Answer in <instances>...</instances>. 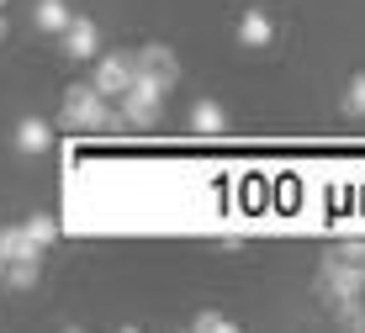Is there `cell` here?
<instances>
[{"label": "cell", "instance_id": "cell-12", "mask_svg": "<svg viewBox=\"0 0 365 333\" xmlns=\"http://www.w3.org/2000/svg\"><path fill=\"white\" fill-rule=\"evenodd\" d=\"M21 233H27L32 243H43V249H48V243L58 238V222H53V217H27V222H21Z\"/></svg>", "mask_w": 365, "mask_h": 333}, {"label": "cell", "instance_id": "cell-14", "mask_svg": "<svg viewBox=\"0 0 365 333\" xmlns=\"http://www.w3.org/2000/svg\"><path fill=\"white\" fill-rule=\"evenodd\" d=\"M191 328H196V333H233L238 323H233V317H222V312H196Z\"/></svg>", "mask_w": 365, "mask_h": 333}, {"label": "cell", "instance_id": "cell-6", "mask_svg": "<svg viewBox=\"0 0 365 333\" xmlns=\"http://www.w3.org/2000/svg\"><path fill=\"white\" fill-rule=\"evenodd\" d=\"M58 37H64V53L69 58H96L101 53V27H96L91 16H80V11L69 16V27L58 32Z\"/></svg>", "mask_w": 365, "mask_h": 333}, {"label": "cell", "instance_id": "cell-7", "mask_svg": "<svg viewBox=\"0 0 365 333\" xmlns=\"http://www.w3.org/2000/svg\"><path fill=\"white\" fill-rule=\"evenodd\" d=\"M11 143H16V153L37 159V153L53 148V127H48L43 117H21V122H16V138H11Z\"/></svg>", "mask_w": 365, "mask_h": 333}, {"label": "cell", "instance_id": "cell-10", "mask_svg": "<svg viewBox=\"0 0 365 333\" xmlns=\"http://www.w3.org/2000/svg\"><path fill=\"white\" fill-rule=\"evenodd\" d=\"M69 16H74L69 0H37V6H32V21H37L43 32H64V27H69Z\"/></svg>", "mask_w": 365, "mask_h": 333}, {"label": "cell", "instance_id": "cell-15", "mask_svg": "<svg viewBox=\"0 0 365 333\" xmlns=\"http://www.w3.org/2000/svg\"><path fill=\"white\" fill-rule=\"evenodd\" d=\"M334 260H344V265H365V238H344V243H334Z\"/></svg>", "mask_w": 365, "mask_h": 333}, {"label": "cell", "instance_id": "cell-9", "mask_svg": "<svg viewBox=\"0 0 365 333\" xmlns=\"http://www.w3.org/2000/svg\"><path fill=\"white\" fill-rule=\"evenodd\" d=\"M238 43L255 48V53H259V48H270V43H275V21H270L259 6H249L244 16H238Z\"/></svg>", "mask_w": 365, "mask_h": 333}, {"label": "cell", "instance_id": "cell-1", "mask_svg": "<svg viewBox=\"0 0 365 333\" xmlns=\"http://www.w3.org/2000/svg\"><path fill=\"white\" fill-rule=\"evenodd\" d=\"M58 122H64V127H74V133H111V127H122L117 106H111V101L101 96L91 80H85V85H69V91H64Z\"/></svg>", "mask_w": 365, "mask_h": 333}, {"label": "cell", "instance_id": "cell-8", "mask_svg": "<svg viewBox=\"0 0 365 333\" xmlns=\"http://www.w3.org/2000/svg\"><path fill=\"white\" fill-rule=\"evenodd\" d=\"M185 122H191V133H201V138H222L228 133V111H222L212 96H201L196 106L185 111Z\"/></svg>", "mask_w": 365, "mask_h": 333}, {"label": "cell", "instance_id": "cell-16", "mask_svg": "<svg viewBox=\"0 0 365 333\" xmlns=\"http://www.w3.org/2000/svg\"><path fill=\"white\" fill-rule=\"evenodd\" d=\"M0 43H6V16H0Z\"/></svg>", "mask_w": 365, "mask_h": 333}, {"label": "cell", "instance_id": "cell-5", "mask_svg": "<svg viewBox=\"0 0 365 333\" xmlns=\"http://www.w3.org/2000/svg\"><path fill=\"white\" fill-rule=\"evenodd\" d=\"M133 69H138V74H154V80L165 85V91H175V85H180V58H175L165 43L138 48V53H133Z\"/></svg>", "mask_w": 365, "mask_h": 333}, {"label": "cell", "instance_id": "cell-11", "mask_svg": "<svg viewBox=\"0 0 365 333\" xmlns=\"http://www.w3.org/2000/svg\"><path fill=\"white\" fill-rule=\"evenodd\" d=\"M0 280H6L11 291H32L37 286V260H6V275Z\"/></svg>", "mask_w": 365, "mask_h": 333}, {"label": "cell", "instance_id": "cell-4", "mask_svg": "<svg viewBox=\"0 0 365 333\" xmlns=\"http://www.w3.org/2000/svg\"><path fill=\"white\" fill-rule=\"evenodd\" d=\"M91 85L106 101H117L122 91L133 85V53H96V74H91Z\"/></svg>", "mask_w": 365, "mask_h": 333}, {"label": "cell", "instance_id": "cell-13", "mask_svg": "<svg viewBox=\"0 0 365 333\" xmlns=\"http://www.w3.org/2000/svg\"><path fill=\"white\" fill-rule=\"evenodd\" d=\"M344 111H349V117H365V74H349V85H344Z\"/></svg>", "mask_w": 365, "mask_h": 333}, {"label": "cell", "instance_id": "cell-2", "mask_svg": "<svg viewBox=\"0 0 365 333\" xmlns=\"http://www.w3.org/2000/svg\"><path fill=\"white\" fill-rule=\"evenodd\" d=\"M159 111H165V85H159L154 74H138V69H133V85L117 96V117H122V127H138V133H148V127L159 122Z\"/></svg>", "mask_w": 365, "mask_h": 333}, {"label": "cell", "instance_id": "cell-3", "mask_svg": "<svg viewBox=\"0 0 365 333\" xmlns=\"http://www.w3.org/2000/svg\"><path fill=\"white\" fill-rule=\"evenodd\" d=\"M318 297H329V302L365 297V265H344V260H334V254H323V265H318Z\"/></svg>", "mask_w": 365, "mask_h": 333}, {"label": "cell", "instance_id": "cell-17", "mask_svg": "<svg viewBox=\"0 0 365 333\" xmlns=\"http://www.w3.org/2000/svg\"><path fill=\"white\" fill-rule=\"evenodd\" d=\"M0 11H6V0H0Z\"/></svg>", "mask_w": 365, "mask_h": 333}]
</instances>
